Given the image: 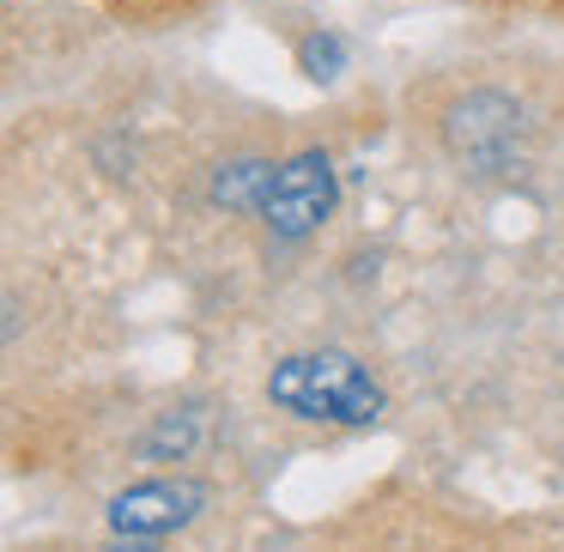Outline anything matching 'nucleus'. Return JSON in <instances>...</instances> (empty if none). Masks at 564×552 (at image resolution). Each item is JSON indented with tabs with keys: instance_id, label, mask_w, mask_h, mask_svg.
<instances>
[{
	"instance_id": "20e7f679",
	"label": "nucleus",
	"mask_w": 564,
	"mask_h": 552,
	"mask_svg": "<svg viewBox=\"0 0 564 552\" xmlns=\"http://www.w3.org/2000/svg\"><path fill=\"white\" fill-rule=\"evenodd\" d=\"M200 510H207V486H200V479H188V474H164V479H140V486L116 491L104 516H110L116 534L159 540V534L188 528Z\"/></svg>"
},
{
	"instance_id": "6e6552de",
	"label": "nucleus",
	"mask_w": 564,
	"mask_h": 552,
	"mask_svg": "<svg viewBox=\"0 0 564 552\" xmlns=\"http://www.w3.org/2000/svg\"><path fill=\"white\" fill-rule=\"evenodd\" d=\"M104 552H159L152 540H134V534H116V546H104Z\"/></svg>"
},
{
	"instance_id": "39448f33",
	"label": "nucleus",
	"mask_w": 564,
	"mask_h": 552,
	"mask_svg": "<svg viewBox=\"0 0 564 552\" xmlns=\"http://www.w3.org/2000/svg\"><path fill=\"white\" fill-rule=\"evenodd\" d=\"M273 176H280V164H268V159H225L219 171H213V207L256 213L261 219V207H268V195H273Z\"/></svg>"
},
{
	"instance_id": "423d86ee",
	"label": "nucleus",
	"mask_w": 564,
	"mask_h": 552,
	"mask_svg": "<svg viewBox=\"0 0 564 552\" xmlns=\"http://www.w3.org/2000/svg\"><path fill=\"white\" fill-rule=\"evenodd\" d=\"M200 431H207V407H176V413H159V425L140 437V455H147V462H183V455H195Z\"/></svg>"
},
{
	"instance_id": "f257e3e1",
	"label": "nucleus",
	"mask_w": 564,
	"mask_h": 552,
	"mask_svg": "<svg viewBox=\"0 0 564 552\" xmlns=\"http://www.w3.org/2000/svg\"><path fill=\"white\" fill-rule=\"evenodd\" d=\"M268 401L292 419L370 425L382 413V389L352 353H292L268 370Z\"/></svg>"
},
{
	"instance_id": "7ed1b4c3",
	"label": "nucleus",
	"mask_w": 564,
	"mask_h": 552,
	"mask_svg": "<svg viewBox=\"0 0 564 552\" xmlns=\"http://www.w3.org/2000/svg\"><path fill=\"white\" fill-rule=\"evenodd\" d=\"M334 201H340V183H334L328 152H297V159H285L280 176H273V195H268V207H261V225H268L280 243H297V237L322 231V219L334 213Z\"/></svg>"
},
{
	"instance_id": "0eeeda50",
	"label": "nucleus",
	"mask_w": 564,
	"mask_h": 552,
	"mask_svg": "<svg viewBox=\"0 0 564 552\" xmlns=\"http://www.w3.org/2000/svg\"><path fill=\"white\" fill-rule=\"evenodd\" d=\"M297 62H304V74L310 79H340V67H346V43L340 37H304L297 43Z\"/></svg>"
},
{
	"instance_id": "f03ea898",
	"label": "nucleus",
	"mask_w": 564,
	"mask_h": 552,
	"mask_svg": "<svg viewBox=\"0 0 564 552\" xmlns=\"http://www.w3.org/2000/svg\"><path fill=\"white\" fill-rule=\"evenodd\" d=\"M443 140H449V159L462 171L498 176L522 147V104L503 98V91H467L443 116Z\"/></svg>"
}]
</instances>
